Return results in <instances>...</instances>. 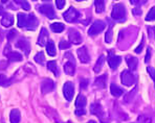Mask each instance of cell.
Segmentation results:
<instances>
[{"label": "cell", "instance_id": "603a6c76", "mask_svg": "<svg viewBox=\"0 0 155 123\" xmlns=\"http://www.w3.org/2000/svg\"><path fill=\"white\" fill-rule=\"evenodd\" d=\"M18 26L23 28V27H26V23H27V15H24V14H18Z\"/></svg>", "mask_w": 155, "mask_h": 123}, {"label": "cell", "instance_id": "ffe728a7", "mask_svg": "<svg viewBox=\"0 0 155 123\" xmlns=\"http://www.w3.org/2000/svg\"><path fill=\"white\" fill-rule=\"evenodd\" d=\"M14 23V18L12 15H4L1 19V24L4 27H10Z\"/></svg>", "mask_w": 155, "mask_h": 123}, {"label": "cell", "instance_id": "484cf974", "mask_svg": "<svg viewBox=\"0 0 155 123\" xmlns=\"http://www.w3.org/2000/svg\"><path fill=\"white\" fill-rule=\"evenodd\" d=\"M47 69L51 70V71L54 73L56 76L59 75V69H58V66H57V63L54 61H51L47 63Z\"/></svg>", "mask_w": 155, "mask_h": 123}, {"label": "cell", "instance_id": "f1b7e54d", "mask_svg": "<svg viewBox=\"0 0 155 123\" xmlns=\"http://www.w3.org/2000/svg\"><path fill=\"white\" fill-rule=\"evenodd\" d=\"M51 28L54 33H61V31L64 30V25H63V23H52L51 25Z\"/></svg>", "mask_w": 155, "mask_h": 123}, {"label": "cell", "instance_id": "5b68a950", "mask_svg": "<svg viewBox=\"0 0 155 123\" xmlns=\"http://www.w3.org/2000/svg\"><path fill=\"white\" fill-rule=\"evenodd\" d=\"M63 94H64V97L67 101H71L72 98H74V84L70 83V81L65 83L64 86H63Z\"/></svg>", "mask_w": 155, "mask_h": 123}, {"label": "cell", "instance_id": "277c9868", "mask_svg": "<svg viewBox=\"0 0 155 123\" xmlns=\"http://www.w3.org/2000/svg\"><path fill=\"white\" fill-rule=\"evenodd\" d=\"M120 62H122V58L114 54L113 50H109L108 51V64L112 70H115L116 68L120 66Z\"/></svg>", "mask_w": 155, "mask_h": 123}, {"label": "cell", "instance_id": "6da1fadb", "mask_svg": "<svg viewBox=\"0 0 155 123\" xmlns=\"http://www.w3.org/2000/svg\"><path fill=\"white\" fill-rule=\"evenodd\" d=\"M111 17H112L113 20H116V21H123L126 18V8H125V6L120 3L115 4L112 8Z\"/></svg>", "mask_w": 155, "mask_h": 123}, {"label": "cell", "instance_id": "e575fe53", "mask_svg": "<svg viewBox=\"0 0 155 123\" xmlns=\"http://www.w3.org/2000/svg\"><path fill=\"white\" fill-rule=\"evenodd\" d=\"M17 31H16V29H12V30L10 31V33H8V41H12L14 40V38H16V36H17Z\"/></svg>", "mask_w": 155, "mask_h": 123}, {"label": "cell", "instance_id": "4316f807", "mask_svg": "<svg viewBox=\"0 0 155 123\" xmlns=\"http://www.w3.org/2000/svg\"><path fill=\"white\" fill-rule=\"evenodd\" d=\"M104 60H105V56L104 55H101L99 58V60L97 61V64L94 65V68H93V70H94V72H97V73H99L100 70L102 69V67H103V63H104Z\"/></svg>", "mask_w": 155, "mask_h": 123}, {"label": "cell", "instance_id": "4fadbf2b", "mask_svg": "<svg viewBox=\"0 0 155 123\" xmlns=\"http://www.w3.org/2000/svg\"><path fill=\"white\" fill-rule=\"evenodd\" d=\"M90 113L93 114V115H97L99 118L103 119L104 118V112H103V109H102V106L99 103H93L91 104L90 106Z\"/></svg>", "mask_w": 155, "mask_h": 123}, {"label": "cell", "instance_id": "83f0119b", "mask_svg": "<svg viewBox=\"0 0 155 123\" xmlns=\"http://www.w3.org/2000/svg\"><path fill=\"white\" fill-rule=\"evenodd\" d=\"M14 2H15L16 4H19L23 10H25V11L31 10V5H29V3L26 0H14Z\"/></svg>", "mask_w": 155, "mask_h": 123}, {"label": "cell", "instance_id": "8d00e7d4", "mask_svg": "<svg viewBox=\"0 0 155 123\" xmlns=\"http://www.w3.org/2000/svg\"><path fill=\"white\" fill-rule=\"evenodd\" d=\"M56 4L59 10H62L65 5V0H56Z\"/></svg>", "mask_w": 155, "mask_h": 123}, {"label": "cell", "instance_id": "2e32d148", "mask_svg": "<svg viewBox=\"0 0 155 123\" xmlns=\"http://www.w3.org/2000/svg\"><path fill=\"white\" fill-rule=\"evenodd\" d=\"M64 71L67 75H70V76H71V75L74 74V71H76V65H74L71 61L67 62V63L64 65Z\"/></svg>", "mask_w": 155, "mask_h": 123}, {"label": "cell", "instance_id": "e0dca14e", "mask_svg": "<svg viewBox=\"0 0 155 123\" xmlns=\"http://www.w3.org/2000/svg\"><path fill=\"white\" fill-rule=\"evenodd\" d=\"M126 62H127L128 67L130 68V70H135L136 69L137 64H138V61L136 58L131 56V55H128V56H126Z\"/></svg>", "mask_w": 155, "mask_h": 123}, {"label": "cell", "instance_id": "d4e9b609", "mask_svg": "<svg viewBox=\"0 0 155 123\" xmlns=\"http://www.w3.org/2000/svg\"><path fill=\"white\" fill-rule=\"evenodd\" d=\"M95 11L97 14H101L105 11V0H95L94 1Z\"/></svg>", "mask_w": 155, "mask_h": 123}, {"label": "cell", "instance_id": "74e56055", "mask_svg": "<svg viewBox=\"0 0 155 123\" xmlns=\"http://www.w3.org/2000/svg\"><path fill=\"white\" fill-rule=\"evenodd\" d=\"M150 58H151V49L148 48L147 49V55H146V58H145V62H146V63H149Z\"/></svg>", "mask_w": 155, "mask_h": 123}, {"label": "cell", "instance_id": "8992f818", "mask_svg": "<svg viewBox=\"0 0 155 123\" xmlns=\"http://www.w3.org/2000/svg\"><path fill=\"white\" fill-rule=\"evenodd\" d=\"M79 12L76 10L74 8H72V6H70L69 8H68L66 12L63 14V17H64V19H65V21H67V22H74V21H77L78 20V18H79Z\"/></svg>", "mask_w": 155, "mask_h": 123}, {"label": "cell", "instance_id": "9c48e42d", "mask_svg": "<svg viewBox=\"0 0 155 123\" xmlns=\"http://www.w3.org/2000/svg\"><path fill=\"white\" fill-rule=\"evenodd\" d=\"M68 38H69V41L72 44H80L82 42L81 33L74 28L69 29V31H68Z\"/></svg>", "mask_w": 155, "mask_h": 123}, {"label": "cell", "instance_id": "3957f363", "mask_svg": "<svg viewBox=\"0 0 155 123\" xmlns=\"http://www.w3.org/2000/svg\"><path fill=\"white\" fill-rule=\"evenodd\" d=\"M105 27H106L105 22L101 21V20H97V21L93 22V24L90 26L89 30H88V35H89L90 37H94V36L99 35L100 33H102L105 29Z\"/></svg>", "mask_w": 155, "mask_h": 123}, {"label": "cell", "instance_id": "52a82bcc", "mask_svg": "<svg viewBox=\"0 0 155 123\" xmlns=\"http://www.w3.org/2000/svg\"><path fill=\"white\" fill-rule=\"evenodd\" d=\"M120 80H122L123 85L125 86H132L134 84V75L129 71V70H125L120 74Z\"/></svg>", "mask_w": 155, "mask_h": 123}, {"label": "cell", "instance_id": "5bb4252c", "mask_svg": "<svg viewBox=\"0 0 155 123\" xmlns=\"http://www.w3.org/2000/svg\"><path fill=\"white\" fill-rule=\"evenodd\" d=\"M38 25V20L36 18L35 15L31 14V15L27 16V23H26V27L27 29H36Z\"/></svg>", "mask_w": 155, "mask_h": 123}, {"label": "cell", "instance_id": "ba28073f", "mask_svg": "<svg viewBox=\"0 0 155 123\" xmlns=\"http://www.w3.org/2000/svg\"><path fill=\"white\" fill-rule=\"evenodd\" d=\"M39 12L43 15H45L49 19H54V11L52 8L51 4H43V5L39 6Z\"/></svg>", "mask_w": 155, "mask_h": 123}, {"label": "cell", "instance_id": "30bf717a", "mask_svg": "<svg viewBox=\"0 0 155 123\" xmlns=\"http://www.w3.org/2000/svg\"><path fill=\"white\" fill-rule=\"evenodd\" d=\"M54 88V84L51 79H44V80L41 83V92L43 94H47V93L51 92Z\"/></svg>", "mask_w": 155, "mask_h": 123}, {"label": "cell", "instance_id": "7402d4cb", "mask_svg": "<svg viewBox=\"0 0 155 123\" xmlns=\"http://www.w3.org/2000/svg\"><path fill=\"white\" fill-rule=\"evenodd\" d=\"M45 46H46V52L48 55H51V56L56 55V46H54L52 41L48 40V42H47V44L45 45Z\"/></svg>", "mask_w": 155, "mask_h": 123}, {"label": "cell", "instance_id": "8fae6325", "mask_svg": "<svg viewBox=\"0 0 155 123\" xmlns=\"http://www.w3.org/2000/svg\"><path fill=\"white\" fill-rule=\"evenodd\" d=\"M77 52H78V56H79L80 61H81L82 63L86 64V63H88V62L90 61L89 53H88L87 48H86L85 46H83V47H81V48H79Z\"/></svg>", "mask_w": 155, "mask_h": 123}, {"label": "cell", "instance_id": "60d3db41", "mask_svg": "<svg viewBox=\"0 0 155 123\" xmlns=\"http://www.w3.org/2000/svg\"><path fill=\"white\" fill-rule=\"evenodd\" d=\"M147 70H148V72H149V73H151V77H152V79H153V78H154V71H153V68L148 67V68H147Z\"/></svg>", "mask_w": 155, "mask_h": 123}, {"label": "cell", "instance_id": "ee69618b", "mask_svg": "<svg viewBox=\"0 0 155 123\" xmlns=\"http://www.w3.org/2000/svg\"><path fill=\"white\" fill-rule=\"evenodd\" d=\"M3 14V8H2V6L0 5V15H2Z\"/></svg>", "mask_w": 155, "mask_h": 123}, {"label": "cell", "instance_id": "d6986e66", "mask_svg": "<svg viewBox=\"0 0 155 123\" xmlns=\"http://www.w3.org/2000/svg\"><path fill=\"white\" fill-rule=\"evenodd\" d=\"M21 119V115H20L19 110H13L10 114V120L11 123H19Z\"/></svg>", "mask_w": 155, "mask_h": 123}, {"label": "cell", "instance_id": "d6a6232c", "mask_svg": "<svg viewBox=\"0 0 155 123\" xmlns=\"http://www.w3.org/2000/svg\"><path fill=\"white\" fill-rule=\"evenodd\" d=\"M137 123H152L151 118L148 116H140L137 119Z\"/></svg>", "mask_w": 155, "mask_h": 123}, {"label": "cell", "instance_id": "ab89813d", "mask_svg": "<svg viewBox=\"0 0 155 123\" xmlns=\"http://www.w3.org/2000/svg\"><path fill=\"white\" fill-rule=\"evenodd\" d=\"M88 85V80L87 79H83V80H81V88H84L85 89L86 87Z\"/></svg>", "mask_w": 155, "mask_h": 123}, {"label": "cell", "instance_id": "f546056e", "mask_svg": "<svg viewBox=\"0 0 155 123\" xmlns=\"http://www.w3.org/2000/svg\"><path fill=\"white\" fill-rule=\"evenodd\" d=\"M12 83V80L8 78L4 74H0V86L1 87H8Z\"/></svg>", "mask_w": 155, "mask_h": 123}, {"label": "cell", "instance_id": "1f68e13d", "mask_svg": "<svg viewBox=\"0 0 155 123\" xmlns=\"http://www.w3.org/2000/svg\"><path fill=\"white\" fill-rule=\"evenodd\" d=\"M45 61V56L43 52H38L37 54L35 55V62L38 64H43Z\"/></svg>", "mask_w": 155, "mask_h": 123}, {"label": "cell", "instance_id": "44dd1931", "mask_svg": "<svg viewBox=\"0 0 155 123\" xmlns=\"http://www.w3.org/2000/svg\"><path fill=\"white\" fill-rule=\"evenodd\" d=\"M106 79H107L106 74L101 75L100 77H97L94 81L95 87H97V88H100V89H104L105 87H106Z\"/></svg>", "mask_w": 155, "mask_h": 123}, {"label": "cell", "instance_id": "bcb514c9", "mask_svg": "<svg viewBox=\"0 0 155 123\" xmlns=\"http://www.w3.org/2000/svg\"><path fill=\"white\" fill-rule=\"evenodd\" d=\"M42 1H51V0H42Z\"/></svg>", "mask_w": 155, "mask_h": 123}, {"label": "cell", "instance_id": "7dc6e473", "mask_svg": "<svg viewBox=\"0 0 155 123\" xmlns=\"http://www.w3.org/2000/svg\"><path fill=\"white\" fill-rule=\"evenodd\" d=\"M77 1H83V0H77Z\"/></svg>", "mask_w": 155, "mask_h": 123}, {"label": "cell", "instance_id": "7c38bea8", "mask_svg": "<svg viewBox=\"0 0 155 123\" xmlns=\"http://www.w3.org/2000/svg\"><path fill=\"white\" fill-rule=\"evenodd\" d=\"M48 42V33H47L46 28H41L40 35H39V39H38V45L40 46H45Z\"/></svg>", "mask_w": 155, "mask_h": 123}, {"label": "cell", "instance_id": "9a60e30c", "mask_svg": "<svg viewBox=\"0 0 155 123\" xmlns=\"http://www.w3.org/2000/svg\"><path fill=\"white\" fill-rule=\"evenodd\" d=\"M16 47L17 48L22 49L23 51H25V54L29 53V50H31V47H29V43L27 42L26 40H19L17 43H16Z\"/></svg>", "mask_w": 155, "mask_h": 123}, {"label": "cell", "instance_id": "4dcf8cb0", "mask_svg": "<svg viewBox=\"0 0 155 123\" xmlns=\"http://www.w3.org/2000/svg\"><path fill=\"white\" fill-rule=\"evenodd\" d=\"M105 41H106V43H108V44H110V43L112 42V24H110L108 31L106 33V36H105Z\"/></svg>", "mask_w": 155, "mask_h": 123}, {"label": "cell", "instance_id": "f35d334b", "mask_svg": "<svg viewBox=\"0 0 155 123\" xmlns=\"http://www.w3.org/2000/svg\"><path fill=\"white\" fill-rule=\"evenodd\" d=\"M143 47V40L142 39V43H140V46H138L137 48L135 49V52H136V53H140V51H142Z\"/></svg>", "mask_w": 155, "mask_h": 123}, {"label": "cell", "instance_id": "cb8c5ba5", "mask_svg": "<svg viewBox=\"0 0 155 123\" xmlns=\"http://www.w3.org/2000/svg\"><path fill=\"white\" fill-rule=\"evenodd\" d=\"M8 58L10 62H20V61H22V55L19 52L11 51L10 53L8 54Z\"/></svg>", "mask_w": 155, "mask_h": 123}, {"label": "cell", "instance_id": "ac0fdd59", "mask_svg": "<svg viewBox=\"0 0 155 123\" xmlns=\"http://www.w3.org/2000/svg\"><path fill=\"white\" fill-rule=\"evenodd\" d=\"M110 92L114 97H120V95H123L124 90H123L122 88H120L118 86H116L115 84H111L110 85Z\"/></svg>", "mask_w": 155, "mask_h": 123}, {"label": "cell", "instance_id": "d590c367", "mask_svg": "<svg viewBox=\"0 0 155 123\" xmlns=\"http://www.w3.org/2000/svg\"><path fill=\"white\" fill-rule=\"evenodd\" d=\"M60 49H66V48H69L70 47V43H67L65 41H61L60 42V45H59Z\"/></svg>", "mask_w": 155, "mask_h": 123}, {"label": "cell", "instance_id": "b9f144b4", "mask_svg": "<svg viewBox=\"0 0 155 123\" xmlns=\"http://www.w3.org/2000/svg\"><path fill=\"white\" fill-rule=\"evenodd\" d=\"M130 2H131L132 4H137L138 2H140V0H130Z\"/></svg>", "mask_w": 155, "mask_h": 123}, {"label": "cell", "instance_id": "836d02e7", "mask_svg": "<svg viewBox=\"0 0 155 123\" xmlns=\"http://www.w3.org/2000/svg\"><path fill=\"white\" fill-rule=\"evenodd\" d=\"M154 13H155V10L154 8H152L151 10H150L149 14L147 15V17H146V21H154Z\"/></svg>", "mask_w": 155, "mask_h": 123}, {"label": "cell", "instance_id": "f6af8a7d", "mask_svg": "<svg viewBox=\"0 0 155 123\" xmlns=\"http://www.w3.org/2000/svg\"><path fill=\"white\" fill-rule=\"evenodd\" d=\"M88 123H97V122H95V121H92V120H91V121H89Z\"/></svg>", "mask_w": 155, "mask_h": 123}, {"label": "cell", "instance_id": "7a4b0ae2", "mask_svg": "<svg viewBox=\"0 0 155 123\" xmlns=\"http://www.w3.org/2000/svg\"><path fill=\"white\" fill-rule=\"evenodd\" d=\"M86 97L83 94H79L76 99V115L82 116L85 114V106H86Z\"/></svg>", "mask_w": 155, "mask_h": 123}, {"label": "cell", "instance_id": "7bdbcfd3", "mask_svg": "<svg viewBox=\"0 0 155 123\" xmlns=\"http://www.w3.org/2000/svg\"><path fill=\"white\" fill-rule=\"evenodd\" d=\"M132 13H133V14H136V15H137V14H140V11H137V10H133V11H132Z\"/></svg>", "mask_w": 155, "mask_h": 123}]
</instances>
